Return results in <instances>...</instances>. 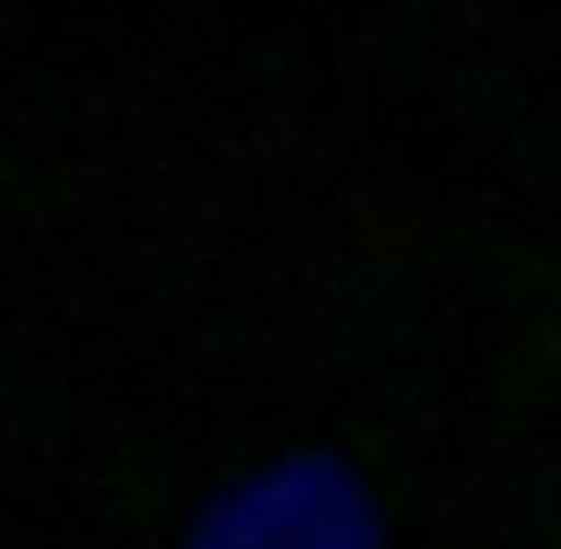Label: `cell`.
I'll use <instances>...</instances> for the list:
<instances>
[{
  "label": "cell",
  "mask_w": 561,
  "mask_h": 549,
  "mask_svg": "<svg viewBox=\"0 0 561 549\" xmlns=\"http://www.w3.org/2000/svg\"><path fill=\"white\" fill-rule=\"evenodd\" d=\"M199 549H363V525L327 477L284 471L230 501Z\"/></svg>",
  "instance_id": "6da1fadb"
}]
</instances>
